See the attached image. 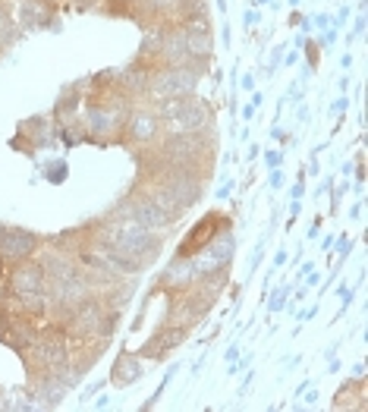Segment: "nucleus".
<instances>
[{"label":"nucleus","instance_id":"nucleus-1","mask_svg":"<svg viewBox=\"0 0 368 412\" xmlns=\"http://www.w3.org/2000/svg\"><path fill=\"white\" fill-rule=\"evenodd\" d=\"M16 290L26 293V296H32V293H41V290H45V277H41V271H35V267H29V271H20V274H16Z\"/></svg>","mask_w":368,"mask_h":412}]
</instances>
